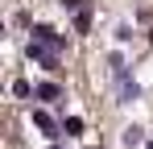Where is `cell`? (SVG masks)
I'll use <instances>...</instances> for the list:
<instances>
[{
	"label": "cell",
	"mask_w": 153,
	"mask_h": 149,
	"mask_svg": "<svg viewBox=\"0 0 153 149\" xmlns=\"http://www.w3.org/2000/svg\"><path fill=\"white\" fill-rule=\"evenodd\" d=\"M33 42H42V46H50L54 54H62V46H66V37L54 29V25H33Z\"/></svg>",
	"instance_id": "cell-1"
},
{
	"label": "cell",
	"mask_w": 153,
	"mask_h": 149,
	"mask_svg": "<svg viewBox=\"0 0 153 149\" xmlns=\"http://www.w3.org/2000/svg\"><path fill=\"white\" fill-rule=\"evenodd\" d=\"M29 62H42V66H46V71H58V54H54L50 46H42V42H29Z\"/></svg>",
	"instance_id": "cell-2"
},
{
	"label": "cell",
	"mask_w": 153,
	"mask_h": 149,
	"mask_svg": "<svg viewBox=\"0 0 153 149\" xmlns=\"http://www.w3.org/2000/svg\"><path fill=\"white\" fill-rule=\"evenodd\" d=\"M33 128H37L42 137H58V128H62V124L54 120L50 112H42V108H37V112H33Z\"/></svg>",
	"instance_id": "cell-3"
},
{
	"label": "cell",
	"mask_w": 153,
	"mask_h": 149,
	"mask_svg": "<svg viewBox=\"0 0 153 149\" xmlns=\"http://www.w3.org/2000/svg\"><path fill=\"white\" fill-rule=\"evenodd\" d=\"M33 95L42 99V104H54V99H62V87H58V83H42Z\"/></svg>",
	"instance_id": "cell-4"
},
{
	"label": "cell",
	"mask_w": 153,
	"mask_h": 149,
	"mask_svg": "<svg viewBox=\"0 0 153 149\" xmlns=\"http://www.w3.org/2000/svg\"><path fill=\"white\" fill-rule=\"evenodd\" d=\"M62 133H66V137H79V133H83V120H79V116H66V120H62Z\"/></svg>",
	"instance_id": "cell-5"
},
{
	"label": "cell",
	"mask_w": 153,
	"mask_h": 149,
	"mask_svg": "<svg viewBox=\"0 0 153 149\" xmlns=\"http://www.w3.org/2000/svg\"><path fill=\"white\" fill-rule=\"evenodd\" d=\"M141 141H145V133H141L137 124H132V128H124V145H128V149H132V145H141Z\"/></svg>",
	"instance_id": "cell-6"
},
{
	"label": "cell",
	"mask_w": 153,
	"mask_h": 149,
	"mask_svg": "<svg viewBox=\"0 0 153 149\" xmlns=\"http://www.w3.org/2000/svg\"><path fill=\"white\" fill-rule=\"evenodd\" d=\"M87 25H91V13H87V8H79V13H75V29H79V33H83Z\"/></svg>",
	"instance_id": "cell-7"
},
{
	"label": "cell",
	"mask_w": 153,
	"mask_h": 149,
	"mask_svg": "<svg viewBox=\"0 0 153 149\" xmlns=\"http://www.w3.org/2000/svg\"><path fill=\"white\" fill-rule=\"evenodd\" d=\"M29 91H33V87H29L25 79H17V83H13V95H17V99H25V95H29Z\"/></svg>",
	"instance_id": "cell-8"
},
{
	"label": "cell",
	"mask_w": 153,
	"mask_h": 149,
	"mask_svg": "<svg viewBox=\"0 0 153 149\" xmlns=\"http://www.w3.org/2000/svg\"><path fill=\"white\" fill-rule=\"evenodd\" d=\"M58 4H62V8H71V13H79V4H83V0H58Z\"/></svg>",
	"instance_id": "cell-9"
}]
</instances>
